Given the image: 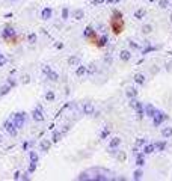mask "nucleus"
I'll return each instance as SVG.
<instances>
[{
	"instance_id": "1",
	"label": "nucleus",
	"mask_w": 172,
	"mask_h": 181,
	"mask_svg": "<svg viewBox=\"0 0 172 181\" xmlns=\"http://www.w3.org/2000/svg\"><path fill=\"white\" fill-rule=\"evenodd\" d=\"M110 26H112V32L115 35H119L122 30H124V20H122V14L119 11H113V18L110 21Z\"/></svg>"
},
{
	"instance_id": "2",
	"label": "nucleus",
	"mask_w": 172,
	"mask_h": 181,
	"mask_svg": "<svg viewBox=\"0 0 172 181\" xmlns=\"http://www.w3.org/2000/svg\"><path fill=\"white\" fill-rule=\"evenodd\" d=\"M15 30H14V27H11V26H6L5 29H3V32H2V38L3 39H6V41H15Z\"/></svg>"
},
{
	"instance_id": "3",
	"label": "nucleus",
	"mask_w": 172,
	"mask_h": 181,
	"mask_svg": "<svg viewBox=\"0 0 172 181\" xmlns=\"http://www.w3.org/2000/svg\"><path fill=\"white\" fill-rule=\"evenodd\" d=\"M166 119H168L166 113H163L160 110H156V113H154V116H152V124H154V127H159L163 121H166Z\"/></svg>"
},
{
	"instance_id": "4",
	"label": "nucleus",
	"mask_w": 172,
	"mask_h": 181,
	"mask_svg": "<svg viewBox=\"0 0 172 181\" xmlns=\"http://www.w3.org/2000/svg\"><path fill=\"white\" fill-rule=\"evenodd\" d=\"M24 119H26V113L24 112H20V113H15L14 115V125L17 127V130H20L21 127L24 125Z\"/></svg>"
},
{
	"instance_id": "5",
	"label": "nucleus",
	"mask_w": 172,
	"mask_h": 181,
	"mask_svg": "<svg viewBox=\"0 0 172 181\" xmlns=\"http://www.w3.org/2000/svg\"><path fill=\"white\" fill-rule=\"evenodd\" d=\"M32 118H33V121H36V122L44 121V110H42L41 106H38V107H36L35 110L32 112Z\"/></svg>"
},
{
	"instance_id": "6",
	"label": "nucleus",
	"mask_w": 172,
	"mask_h": 181,
	"mask_svg": "<svg viewBox=\"0 0 172 181\" xmlns=\"http://www.w3.org/2000/svg\"><path fill=\"white\" fill-rule=\"evenodd\" d=\"M3 128L11 134V136H15L17 134V127L14 125V122L12 121H6L5 124H3Z\"/></svg>"
},
{
	"instance_id": "7",
	"label": "nucleus",
	"mask_w": 172,
	"mask_h": 181,
	"mask_svg": "<svg viewBox=\"0 0 172 181\" xmlns=\"http://www.w3.org/2000/svg\"><path fill=\"white\" fill-rule=\"evenodd\" d=\"M156 110H157V109L154 107L152 104H147V106H145V109H143L145 115H147V116H150V118H152V116H154V113H156Z\"/></svg>"
},
{
	"instance_id": "8",
	"label": "nucleus",
	"mask_w": 172,
	"mask_h": 181,
	"mask_svg": "<svg viewBox=\"0 0 172 181\" xmlns=\"http://www.w3.org/2000/svg\"><path fill=\"white\" fill-rule=\"evenodd\" d=\"M51 14H53V9L51 8H44L42 12H41V18H42V20H50Z\"/></svg>"
},
{
	"instance_id": "9",
	"label": "nucleus",
	"mask_w": 172,
	"mask_h": 181,
	"mask_svg": "<svg viewBox=\"0 0 172 181\" xmlns=\"http://www.w3.org/2000/svg\"><path fill=\"white\" fill-rule=\"evenodd\" d=\"M83 113L88 115V116L94 115V106H92V103H85L83 104Z\"/></svg>"
},
{
	"instance_id": "10",
	"label": "nucleus",
	"mask_w": 172,
	"mask_h": 181,
	"mask_svg": "<svg viewBox=\"0 0 172 181\" xmlns=\"http://www.w3.org/2000/svg\"><path fill=\"white\" fill-rule=\"evenodd\" d=\"M134 109H136V112H138V118H139V119H142V118L145 116V112H143L142 103H140V101H136V104H134Z\"/></svg>"
},
{
	"instance_id": "11",
	"label": "nucleus",
	"mask_w": 172,
	"mask_h": 181,
	"mask_svg": "<svg viewBox=\"0 0 172 181\" xmlns=\"http://www.w3.org/2000/svg\"><path fill=\"white\" fill-rule=\"evenodd\" d=\"M107 42H109V38H107V35H103V36H100V38L97 39V45L98 47H106L107 45Z\"/></svg>"
},
{
	"instance_id": "12",
	"label": "nucleus",
	"mask_w": 172,
	"mask_h": 181,
	"mask_svg": "<svg viewBox=\"0 0 172 181\" xmlns=\"http://www.w3.org/2000/svg\"><path fill=\"white\" fill-rule=\"evenodd\" d=\"M119 145H121V139L119 138H113L110 140V143H109V148H110V149H116Z\"/></svg>"
},
{
	"instance_id": "13",
	"label": "nucleus",
	"mask_w": 172,
	"mask_h": 181,
	"mask_svg": "<svg viewBox=\"0 0 172 181\" xmlns=\"http://www.w3.org/2000/svg\"><path fill=\"white\" fill-rule=\"evenodd\" d=\"M119 58H121V60L127 62V60H130V59H131V53H130L128 50H122V51L119 53Z\"/></svg>"
},
{
	"instance_id": "14",
	"label": "nucleus",
	"mask_w": 172,
	"mask_h": 181,
	"mask_svg": "<svg viewBox=\"0 0 172 181\" xmlns=\"http://www.w3.org/2000/svg\"><path fill=\"white\" fill-rule=\"evenodd\" d=\"M161 136H163V139H169L172 136V127H165L161 130Z\"/></svg>"
},
{
	"instance_id": "15",
	"label": "nucleus",
	"mask_w": 172,
	"mask_h": 181,
	"mask_svg": "<svg viewBox=\"0 0 172 181\" xmlns=\"http://www.w3.org/2000/svg\"><path fill=\"white\" fill-rule=\"evenodd\" d=\"M83 17H85L83 9H76V11L72 12V18H74V20H81Z\"/></svg>"
},
{
	"instance_id": "16",
	"label": "nucleus",
	"mask_w": 172,
	"mask_h": 181,
	"mask_svg": "<svg viewBox=\"0 0 172 181\" xmlns=\"http://www.w3.org/2000/svg\"><path fill=\"white\" fill-rule=\"evenodd\" d=\"M154 151H156V145H154V143L145 145V147H143V154H151V152H154Z\"/></svg>"
},
{
	"instance_id": "17",
	"label": "nucleus",
	"mask_w": 172,
	"mask_h": 181,
	"mask_svg": "<svg viewBox=\"0 0 172 181\" xmlns=\"http://www.w3.org/2000/svg\"><path fill=\"white\" fill-rule=\"evenodd\" d=\"M68 65L70 67H77L79 65V58L77 56H70L68 58Z\"/></svg>"
},
{
	"instance_id": "18",
	"label": "nucleus",
	"mask_w": 172,
	"mask_h": 181,
	"mask_svg": "<svg viewBox=\"0 0 172 181\" xmlns=\"http://www.w3.org/2000/svg\"><path fill=\"white\" fill-rule=\"evenodd\" d=\"M125 94H127V97L128 98H136V95H138V90H136L134 88H128L125 90Z\"/></svg>"
},
{
	"instance_id": "19",
	"label": "nucleus",
	"mask_w": 172,
	"mask_h": 181,
	"mask_svg": "<svg viewBox=\"0 0 172 181\" xmlns=\"http://www.w3.org/2000/svg\"><path fill=\"white\" fill-rule=\"evenodd\" d=\"M134 81H136L138 85H143V83H145V76H143V74H136V76H134Z\"/></svg>"
},
{
	"instance_id": "20",
	"label": "nucleus",
	"mask_w": 172,
	"mask_h": 181,
	"mask_svg": "<svg viewBox=\"0 0 172 181\" xmlns=\"http://www.w3.org/2000/svg\"><path fill=\"white\" fill-rule=\"evenodd\" d=\"M50 147H51V143H50L48 140H42V142H41V149H42V151H48Z\"/></svg>"
},
{
	"instance_id": "21",
	"label": "nucleus",
	"mask_w": 172,
	"mask_h": 181,
	"mask_svg": "<svg viewBox=\"0 0 172 181\" xmlns=\"http://www.w3.org/2000/svg\"><path fill=\"white\" fill-rule=\"evenodd\" d=\"M136 165H138V166H143V165H145V159H143V154H139V156L136 157Z\"/></svg>"
},
{
	"instance_id": "22",
	"label": "nucleus",
	"mask_w": 172,
	"mask_h": 181,
	"mask_svg": "<svg viewBox=\"0 0 172 181\" xmlns=\"http://www.w3.org/2000/svg\"><path fill=\"white\" fill-rule=\"evenodd\" d=\"M151 30H152V26H151V24H145V26L142 27V33H143V35L151 33Z\"/></svg>"
},
{
	"instance_id": "23",
	"label": "nucleus",
	"mask_w": 172,
	"mask_h": 181,
	"mask_svg": "<svg viewBox=\"0 0 172 181\" xmlns=\"http://www.w3.org/2000/svg\"><path fill=\"white\" fill-rule=\"evenodd\" d=\"M154 145H156V149H159V151H163L166 148V142L165 140H163V142H156Z\"/></svg>"
},
{
	"instance_id": "24",
	"label": "nucleus",
	"mask_w": 172,
	"mask_h": 181,
	"mask_svg": "<svg viewBox=\"0 0 172 181\" xmlns=\"http://www.w3.org/2000/svg\"><path fill=\"white\" fill-rule=\"evenodd\" d=\"M9 90H11V86H9V85H3L2 88H0V95H6Z\"/></svg>"
},
{
	"instance_id": "25",
	"label": "nucleus",
	"mask_w": 172,
	"mask_h": 181,
	"mask_svg": "<svg viewBox=\"0 0 172 181\" xmlns=\"http://www.w3.org/2000/svg\"><path fill=\"white\" fill-rule=\"evenodd\" d=\"M54 97H56V95H54L53 90H47V92H45V100H47V101H53Z\"/></svg>"
},
{
	"instance_id": "26",
	"label": "nucleus",
	"mask_w": 172,
	"mask_h": 181,
	"mask_svg": "<svg viewBox=\"0 0 172 181\" xmlns=\"http://www.w3.org/2000/svg\"><path fill=\"white\" fill-rule=\"evenodd\" d=\"M48 79L51 80V81H58V79H59V76H58V72H54V71H50L48 72Z\"/></svg>"
},
{
	"instance_id": "27",
	"label": "nucleus",
	"mask_w": 172,
	"mask_h": 181,
	"mask_svg": "<svg viewBox=\"0 0 172 181\" xmlns=\"http://www.w3.org/2000/svg\"><path fill=\"white\" fill-rule=\"evenodd\" d=\"M60 136H62V134H60L59 131H53V136H51V140H53L54 143H56V142H59V140H60Z\"/></svg>"
},
{
	"instance_id": "28",
	"label": "nucleus",
	"mask_w": 172,
	"mask_h": 181,
	"mask_svg": "<svg viewBox=\"0 0 172 181\" xmlns=\"http://www.w3.org/2000/svg\"><path fill=\"white\" fill-rule=\"evenodd\" d=\"M29 159H30V161H33V163H38V154L33 152V151H30V152H29Z\"/></svg>"
},
{
	"instance_id": "29",
	"label": "nucleus",
	"mask_w": 172,
	"mask_h": 181,
	"mask_svg": "<svg viewBox=\"0 0 172 181\" xmlns=\"http://www.w3.org/2000/svg\"><path fill=\"white\" fill-rule=\"evenodd\" d=\"M145 17V11L143 9H139V11H136L134 12V18H138V20H140V18Z\"/></svg>"
},
{
	"instance_id": "30",
	"label": "nucleus",
	"mask_w": 172,
	"mask_h": 181,
	"mask_svg": "<svg viewBox=\"0 0 172 181\" xmlns=\"http://www.w3.org/2000/svg\"><path fill=\"white\" fill-rule=\"evenodd\" d=\"M142 175H143V172H142L140 169L134 170V174H133V180H140V178H142Z\"/></svg>"
},
{
	"instance_id": "31",
	"label": "nucleus",
	"mask_w": 172,
	"mask_h": 181,
	"mask_svg": "<svg viewBox=\"0 0 172 181\" xmlns=\"http://www.w3.org/2000/svg\"><path fill=\"white\" fill-rule=\"evenodd\" d=\"M27 39H29V42H30V44H36V39H38V36H36V33H30Z\"/></svg>"
},
{
	"instance_id": "32",
	"label": "nucleus",
	"mask_w": 172,
	"mask_h": 181,
	"mask_svg": "<svg viewBox=\"0 0 172 181\" xmlns=\"http://www.w3.org/2000/svg\"><path fill=\"white\" fill-rule=\"evenodd\" d=\"M85 72H86V67H79V68L76 69V74H77V76H83Z\"/></svg>"
},
{
	"instance_id": "33",
	"label": "nucleus",
	"mask_w": 172,
	"mask_h": 181,
	"mask_svg": "<svg viewBox=\"0 0 172 181\" xmlns=\"http://www.w3.org/2000/svg\"><path fill=\"white\" fill-rule=\"evenodd\" d=\"M159 6H160L161 9H166V8L169 6V2H168V0H159Z\"/></svg>"
},
{
	"instance_id": "34",
	"label": "nucleus",
	"mask_w": 172,
	"mask_h": 181,
	"mask_svg": "<svg viewBox=\"0 0 172 181\" xmlns=\"http://www.w3.org/2000/svg\"><path fill=\"white\" fill-rule=\"evenodd\" d=\"M68 17H70V11H68V8H63V9H62V20H67Z\"/></svg>"
},
{
	"instance_id": "35",
	"label": "nucleus",
	"mask_w": 172,
	"mask_h": 181,
	"mask_svg": "<svg viewBox=\"0 0 172 181\" xmlns=\"http://www.w3.org/2000/svg\"><path fill=\"white\" fill-rule=\"evenodd\" d=\"M35 169H36V163L30 161V165H29V169H27V172H29V174H33Z\"/></svg>"
},
{
	"instance_id": "36",
	"label": "nucleus",
	"mask_w": 172,
	"mask_h": 181,
	"mask_svg": "<svg viewBox=\"0 0 172 181\" xmlns=\"http://www.w3.org/2000/svg\"><path fill=\"white\" fill-rule=\"evenodd\" d=\"M8 85L11 86V88H14V86L17 85V80H15L14 77H9V79H8Z\"/></svg>"
},
{
	"instance_id": "37",
	"label": "nucleus",
	"mask_w": 172,
	"mask_h": 181,
	"mask_svg": "<svg viewBox=\"0 0 172 181\" xmlns=\"http://www.w3.org/2000/svg\"><path fill=\"white\" fill-rule=\"evenodd\" d=\"M3 65H6V58L0 53V67H3Z\"/></svg>"
},
{
	"instance_id": "38",
	"label": "nucleus",
	"mask_w": 172,
	"mask_h": 181,
	"mask_svg": "<svg viewBox=\"0 0 172 181\" xmlns=\"http://www.w3.org/2000/svg\"><path fill=\"white\" fill-rule=\"evenodd\" d=\"M107 136H109V128H106L104 131H101V134H100V138H101V139H106Z\"/></svg>"
},
{
	"instance_id": "39",
	"label": "nucleus",
	"mask_w": 172,
	"mask_h": 181,
	"mask_svg": "<svg viewBox=\"0 0 172 181\" xmlns=\"http://www.w3.org/2000/svg\"><path fill=\"white\" fill-rule=\"evenodd\" d=\"M50 71H51V69H50L48 65H44V67H42V72H44V74H48Z\"/></svg>"
},
{
	"instance_id": "40",
	"label": "nucleus",
	"mask_w": 172,
	"mask_h": 181,
	"mask_svg": "<svg viewBox=\"0 0 172 181\" xmlns=\"http://www.w3.org/2000/svg\"><path fill=\"white\" fill-rule=\"evenodd\" d=\"M142 145H145V139H138L136 140V147H142Z\"/></svg>"
},
{
	"instance_id": "41",
	"label": "nucleus",
	"mask_w": 172,
	"mask_h": 181,
	"mask_svg": "<svg viewBox=\"0 0 172 181\" xmlns=\"http://www.w3.org/2000/svg\"><path fill=\"white\" fill-rule=\"evenodd\" d=\"M86 71L89 72V74H91V72H95V65H94V63H92V65H89V68H86Z\"/></svg>"
},
{
	"instance_id": "42",
	"label": "nucleus",
	"mask_w": 172,
	"mask_h": 181,
	"mask_svg": "<svg viewBox=\"0 0 172 181\" xmlns=\"http://www.w3.org/2000/svg\"><path fill=\"white\" fill-rule=\"evenodd\" d=\"M91 32H92V27L88 26L86 29H85V36H89V33H91Z\"/></svg>"
},
{
	"instance_id": "43",
	"label": "nucleus",
	"mask_w": 172,
	"mask_h": 181,
	"mask_svg": "<svg viewBox=\"0 0 172 181\" xmlns=\"http://www.w3.org/2000/svg\"><path fill=\"white\" fill-rule=\"evenodd\" d=\"M21 178V172L20 170H17L15 174H14V180H20Z\"/></svg>"
},
{
	"instance_id": "44",
	"label": "nucleus",
	"mask_w": 172,
	"mask_h": 181,
	"mask_svg": "<svg viewBox=\"0 0 172 181\" xmlns=\"http://www.w3.org/2000/svg\"><path fill=\"white\" fill-rule=\"evenodd\" d=\"M29 175H30L29 172H27V174H21V180H26V181H27V180H30V177H29Z\"/></svg>"
},
{
	"instance_id": "45",
	"label": "nucleus",
	"mask_w": 172,
	"mask_h": 181,
	"mask_svg": "<svg viewBox=\"0 0 172 181\" xmlns=\"http://www.w3.org/2000/svg\"><path fill=\"white\" fill-rule=\"evenodd\" d=\"M106 0H94V5H103Z\"/></svg>"
},
{
	"instance_id": "46",
	"label": "nucleus",
	"mask_w": 172,
	"mask_h": 181,
	"mask_svg": "<svg viewBox=\"0 0 172 181\" xmlns=\"http://www.w3.org/2000/svg\"><path fill=\"white\" fill-rule=\"evenodd\" d=\"M130 45H131L133 48H139V45H138V44H134L133 41H130Z\"/></svg>"
},
{
	"instance_id": "47",
	"label": "nucleus",
	"mask_w": 172,
	"mask_h": 181,
	"mask_svg": "<svg viewBox=\"0 0 172 181\" xmlns=\"http://www.w3.org/2000/svg\"><path fill=\"white\" fill-rule=\"evenodd\" d=\"M23 81H24V83H27V81H29V77L24 76V77H23Z\"/></svg>"
},
{
	"instance_id": "48",
	"label": "nucleus",
	"mask_w": 172,
	"mask_h": 181,
	"mask_svg": "<svg viewBox=\"0 0 172 181\" xmlns=\"http://www.w3.org/2000/svg\"><path fill=\"white\" fill-rule=\"evenodd\" d=\"M107 2H109V3H113V2H115V0H107Z\"/></svg>"
},
{
	"instance_id": "49",
	"label": "nucleus",
	"mask_w": 172,
	"mask_h": 181,
	"mask_svg": "<svg viewBox=\"0 0 172 181\" xmlns=\"http://www.w3.org/2000/svg\"><path fill=\"white\" fill-rule=\"evenodd\" d=\"M171 21H172V14H171Z\"/></svg>"
}]
</instances>
